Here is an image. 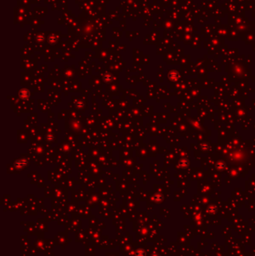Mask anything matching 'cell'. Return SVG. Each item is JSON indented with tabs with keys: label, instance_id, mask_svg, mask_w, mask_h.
<instances>
[{
	"label": "cell",
	"instance_id": "6da1fadb",
	"mask_svg": "<svg viewBox=\"0 0 255 256\" xmlns=\"http://www.w3.org/2000/svg\"><path fill=\"white\" fill-rule=\"evenodd\" d=\"M136 255L137 256H144V252L143 250H138L136 252Z\"/></svg>",
	"mask_w": 255,
	"mask_h": 256
}]
</instances>
